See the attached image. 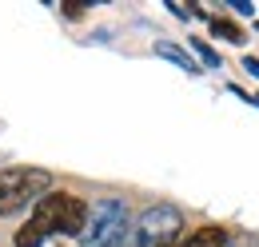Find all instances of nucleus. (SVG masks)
<instances>
[{"label": "nucleus", "instance_id": "nucleus-3", "mask_svg": "<svg viewBox=\"0 0 259 247\" xmlns=\"http://www.w3.org/2000/svg\"><path fill=\"white\" fill-rule=\"evenodd\" d=\"M128 231V208L124 199H100L88 208V223L80 231V247H116Z\"/></svg>", "mask_w": 259, "mask_h": 247}, {"label": "nucleus", "instance_id": "nucleus-5", "mask_svg": "<svg viewBox=\"0 0 259 247\" xmlns=\"http://www.w3.org/2000/svg\"><path fill=\"white\" fill-rule=\"evenodd\" d=\"M176 247H227V227H220V223L195 227V231H188V235H180Z\"/></svg>", "mask_w": 259, "mask_h": 247}, {"label": "nucleus", "instance_id": "nucleus-1", "mask_svg": "<svg viewBox=\"0 0 259 247\" xmlns=\"http://www.w3.org/2000/svg\"><path fill=\"white\" fill-rule=\"evenodd\" d=\"M32 223L44 235H80L88 223V203L72 191H48L40 203L32 208Z\"/></svg>", "mask_w": 259, "mask_h": 247}, {"label": "nucleus", "instance_id": "nucleus-9", "mask_svg": "<svg viewBox=\"0 0 259 247\" xmlns=\"http://www.w3.org/2000/svg\"><path fill=\"white\" fill-rule=\"evenodd\" d=\"M192 48L199 52V60H203V64H211V68H220V56H215V52H211V48H207L203 40H192Z\"/></svg>", "mask_w": 259, "mask_h": 247}, {"label": "nucleus", "instance_id": "nucleus-6", "mask_svg": "<svg viewBox=\"0 0 259 247\" xmlns=\"http://www.w3.org/2000/svg\"><path fill=\"white\" fill-rule=\"evenodd\" d=\"M44 239H48V235H44V231L36 227L32 219H28V223H24V227H20L16 235H12V243H16V247H40Z\"/></svg>", "mask_w": 259, "mask_h": 247}, {"label": "nucleus", "instance_id": "nucleus-8", "mask_svg": "<svg viewBox=\"0 0 259 247\" xmlns=\"http://www.w3.org/2000/svg\"><path fill=\"white\" fill-rule=\"evenodd\" d=\"M160 56H167V60L184 64V68H188V72H195V64L188 60V56H184V52H180V48H167V44H160Z\"/></svg>", "mask_w": 259, "mask_h": 247}, {"label": "nucleus", "instance_id": "nucleus-10", "mask_svg": "<svg viewBox=\"0 0 259 247\" xmlns=\"http://www.w3.org/2000/svg\"><path fill=\"white\" fill-rule=\"evenodd\" d=\"M60 8H64L68 16H84V4H60Z\"/></svg>", "mask_w": 259, "mask_h": 247}, {"label": "nucleus", "instance_id": "nucleus-7", "mask_svg": "<svg viewBox=\"0 0 259 247\" xmlns=\"http://www.w3.org/2000/svg\"><path fill=\"white\" fill-rule=\"evenodd\" d=\"M207 24H211L215 36H224L231 44H243V28H239V24H231V20H207Z\"/></svg>", "mask_w": 259, "mask_h": 247}, {"label": "nucleus", "instance_id": "nucleus-12", "mask_svg": "<svg viewBox=\"0 0 259 247\" xmlns=\"http://www.w3.org/2000/svg\"><path fill=\"white\" fill-rule=\"evenodd\" d=\"M176 243H180V239H176ZM176 243H160V247H176Z\"/></svg>", "mask_w": 259, "mask_h": 247}, {"label": "nucleus", "instance_id": "nucleus-4", "mask_svg": "<svg viewBox=\"0 0 259 247\" xmlns=\"http://www.w3.org/2000/svg\"><path fill=\"white\" fill-rule=\"evenodd\" d=\"M180 231H184V216H180V208H171V203H156V208H148L144 216L136 219V227H132L136 247L176 243Z\"/></svg>", "mask_w": 259, "mask_h": 247}, {"label": "nucleus", "instance_id": "nucleus-2", "mask_svg": "<svg viewBox=\"0 0 259 247\" xmlns=\"http://www.w3.org/2000/svg\"><path fill=\"white\" fill-rule=\"evenodd\" d=\"M52 191V176L44 168H8L0 172V216H16L24 208H36Z\"/></svg>", "mask_w": 259, "mask_h": 247}, {"label": "nucleus", "instance_id": "nucleus-11", "mask_svg": "<svg viewBox=\"0 0 259 247\" xmlns=\"http://www.w3.org/2000/svg\"><path fill=\"white\" fill-rule=\"evenodd\" d=\"M243 64H247V72H251V76H259V60H255V56H247Z\"/></svg>", "mask_w": 259, "mask_h": 247}]
</instances>
